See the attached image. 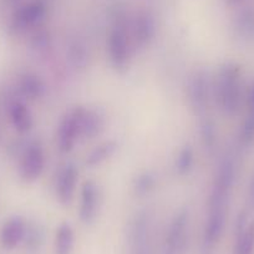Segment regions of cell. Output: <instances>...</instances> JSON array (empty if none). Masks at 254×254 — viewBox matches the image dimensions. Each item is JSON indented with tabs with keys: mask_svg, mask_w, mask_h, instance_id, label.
<instances>
[{
	"mask_svg": "<svg viewBox=\"0 0 254 254\" xmlns=\"http://www.w3.org/2000/svg\"><path fill=\"white\" fill-rule=\"evenodd\" d=\"M236 180V165L229 156L219 163L208 199V213L204 226V242L213 244L219 241L226 226L229 199Z\"/></svg>",
	"mask_w": 254,
	"mask_h": 254,
	"instance_id": "1",
	"label": "cell"
},
{
	"mask_svg": "<svg viewBox=\"0 0 254 254\" xmlns=\"http://www.w3.org/2000/svg\"><path fill=\"white\" fill-rule=\"evenodd\" d=\"M214 95L222 111L233 116L242 102V71L239 65L227 63L221 67L214 84Z\"/></svg>",
	"mask_w": 254,
	"mask_h": 254,
	"instance_id": "2",
	"label": "cell"
},
{
	"mask_svg": "<svg viewBox=\"0 0 254 254\" xmlns=\"http://www.w3.org/2000/svg\"><path fill=\"white\" fill-rule=\"evenodd\" d=\"M131 38L122 23H116L107 36V53L111 66L120 74L128 70L131 61Z\"/></svg>",
	"mask_w": 254,
	"mask_h": 254,
	"instance_id": "3",
	"label": "cell"
},
{
	"mask_svg": "<svg viewBox=\"0 0 254 254\" xmlns=\"http://www.w3.org/2000/svg\"><path fill=\"white\" fill-rule=\"evenodd\" d=\"M84 110V107H75L70 110L60 121L58 130V147L63 153L71 152L80 138V127Z\"/></svg>",
	"mask_w": 254,
	"mask_h": 254,
	"instance_id": "4",
	"label": "cell"
},
{
	"mask_svg": "<svg viewBox=\"0 0 254 254\" xmlns=\"http://www.w3.org/2000/svg\"><path fill=\"white\" fill-rule=\"evenodd\" d=\"M213 87L209 81L208 74L204 70H198L192 74L187 84V97L190 107L201 114L207 109L211 100Z\"/></svg>",
	"mask_w": 254,
	"mask_h": 254,
	"instance_id": "5",
	"label": "cell"
},
{
	"mask_svg": "<svg viewBox=\"0 0 254 254\" xmlns=\"http://www.w3.org/2000/svg\"><path fill=\"white\" fill-rule=\"evenodd\" d=\"M44 168H45V152L41 143L34 141L25 148L21 157L20 167H19L21 180L28 183L35 182L43 175Z\"/></svg>",
	"mask_w": 254,
	"mask_h": 254,
	"instance_id": "6",
	"label": "cell"
},
{
	"mask_svg": "<svg viewBox=\"0 0 254 254\" xmlns=\"http://www.w3.org/2000/svg\"><path fill=\"white\" fill-rule=\"evenodd\" d=\"M100 188L96 182L87 180L82 183L80 190L79 217L82 223L91 224L97 218L100 209Z\"/></svg>",
	"mask_w": 254,
	"mask_h": 254,
	"instance_id": "7",
	"label": "cell"
},
{
	"mask_svg": "<svg viewBox=\"0 0 254 254\" xmlns=\"http://www.w3.org/2000/svg\"><path fill=\"white\" fill-rule=\"evenodd\" d=\"M77 178H79V170L72 162L66 163L61 168L56 181V197L63 206H69L74 199Z\"/></svg>",
	"mask_w": 254,
	"mask_h": 254,
	"instance_id": "8",
	"label": "cell"
},
{
	"mask_svg": "<svg viewBox=\"0 0 254 254\" xmlns=\"http://www.w3.org/2000/svg\"><path fill=\"white\" fill-rule=\"evenodd\" d=\"M131 35L133 44L140 49H146L151 45L156 35V21L150 11H140L135 16Z\"/></svg>",
	"mask_w": 254,
	"mask_h": 254,
	"instance_id": "9",
	"label": "cell"
},
{
	"mask_svg": "<svg viewBox=\"0 0 254 254\" xmlns=\"http://www.w3.org/2000/svg\"><path fill=\"white\" fill-rule=\"evenodd\" d=\"M46 15V8L41 1H31L16 9L13 15V26L18 30L33 28L40 24Z\"/></svg>",
	"mask_w": 254,
	"mask_h": 254,
	"instance_id": "10",
	"label": "cell"
},
{
	"mask_svg": "<svg viewBox=\"0 0 254 254\" xmlns=\"http://www.w3.org/2000/svg\"><path fill=\"white\" fill-rule=\"evenodd\" d=\"M26 232L28 229H26L25 221L19 216L13 217L4 224L0 234V241L4 248L14 249L24 241Z\"/></svg>",
	"mask_w": 254,
	"mask_h": 254,
	"instance_id": "11",
	"label": "cell"
},
{
	"mask_svg": "<svg viewBox=\"0 0 254 254\" xmlns=\"http://www.w3.org/2000/svg\"><path fill=\"white\" fill-rule=\"evenodd\" d=\"M188 227V211L181 209L170 224L167 233V244L172 251H178L182 248L186 241V232Z\"/></svg>",
	"mask_w": 254,
	"mask_h": 254,
	"instance_id": "12",
	"label": "cell"
},
{
	"mask_svg": "<svg viewBox=\"0 0 254 254\" xmlns=\"http://www.w3.org/2000/svg\"><path fill=\"white\" fill-rule=\"evenodd\" d=\"M9 117L11 125L19 133H26L33 127V116L26 106L25 102L21 100H14L9 105Z\"/></svg>",
	"mask_w": 254,
	"mask_h": 254,
	"instance_id": "13",
	"label": "cell"
},
{
	"mask_svg": "<svg viewBox=\"0 0 254 254\" xmlns=\"http://www.w3.org/2000/svg\"><path fill=\"white\" fill-rule=\"evenodd\" d=\"M105 128V119L96 110L85 109L81 117L80 138L91 140L99 136Z\"/></svg>",
	"mask_w": 254,
	"mask_h": 254,
	"instance_id": "14",
	"label": "cell"
},
{
	"mask_svg": "<svg viewBox=\"0 0 254 254\" xmlns=\"http://www.w3.org/2000/svg\"><path fill=\"white\" fill-rule=\"evenodd\" d=\"M18 85L21 95L29 100L41 99L46 92V85L44 80L34 72H24L19 79Z\"/></svg>",
	"mask_w": 254,
	"mask_h": 254,
	"instance_id": "15",
	"label": "cell"
},
{
	"mask_svg": "<svg viewBox=\"0 0 254 254\" xmlns=\"http://www.w3.org/2000/svg\"><path fill=\"white\" fill-rule=\"evenodd\" d=\"M117 147H119L117 142L112 140L99 143L96 147H94L90 151L89 155L86 156L85 163L89 167H96V166L102 165V163L106 162L107 160H110L115 155Z\"/></svg>",
	"mask_w": 254,
	"mask_h": 254,
	"instance_id": "16",
	"label": "cell"
},
{
	"mask_svg": "<svg viewBox=\"0 0 254 254\" xmlns=\"http://www.w3.org/2000/svg\"><path fill=\"white\" fill-rule=\"evenodd\" d=\"M75 234L74 229L69 223H63L59 226L55 236V253L70 254L74 248Z\"/></svg>",
	"mask_w": 254,
	"mask_h": 254,
	"instance_id": "17",
	"label": "cell"
},
{
	"mask_svg": "<svg viewBox=\"0 0 254 254\" xmlns=\"http://www.w3.org/2000/svg\"><path fill=\"white\" fill-rule=\"evenodd\" d=\"M67 56L75 69H85L89 64V53L86 45L79 40L72 41L67 49Z\"/></svg>",
	"mask_w": 254,
	"mask_h": 254,
	"instance_id": "18",
	"label": "cell"
},
{
	"mask_svg": "<svg viewBox=\"0 0 254 254\" xmlns=\"http://www.w3.org/2000/svg\"><path fill=\"white\" fill-rule=\"evenodd\" d=\"M194 163V152L193 148L190 145L183 146L178 152L177 158H176L175 168L177 175L186 176L190 172V170L193 168Z\"/></svg>",
	"mask_w": 254,
	"mask_h": 254,
	"instance_id": "19",
	"label": "cell"
},
{
	"mask_svg": "<svg viewBox=\"0 0 254 254\" xmlns=\"http://www.w3.org/2000/svg\"><path fill=\"white\" fill-rule=\"evenodd\" d=\"M254 249V223L241 228L236 244V254H252Z\"/></svg>",
	"mask_w": 254,
	"mask_h": 254,
	"instance_id": "20",
	"label": "cell"
},
{
	"mask_svg": "<svg viewBox=\"0 0 254 254\" xmlns=\"http://www.w3.org/2000/svg\"><path fill=\"white\" fill-rule=\"evenodd\" d=\"M199 135H201V141L203 143V147L207 151L213 150L217 141V131L216 125L212 120L204 119L199 125Z\"/></svg>",
	"mask_w": 254,
	"mask_h": 254,
	"instance_id": "21",
	"label": "cell"
},
{
	"mask_svg": "<svg viewBox=\"0 0 254 254\" xmlns=\"http://www.w3.org/2000/svg\"><path fill=\"white\" fill-rule=\"evenodd\" d=\"M156 182V176L152 172H142L141 175H138L135 178V182H133V190L137 196H146L151 192V190L155 188Z\"/></svg>",
	"mask_w": 254,
	"mask_h": 254,
	"instance_id": "22",
	"label": "cell"
},
{
	"mask_svg": "<svg viewBox=\"0 0 254 254\" xmlns=\"http://www.w3.org/2000/svg\"><path fill=\"white\" fill-rule=\"evenodd\" d=\"M239 138H241V142L246 146L254 142V110H249L248 115L244 119L241 126Z\"/></svg>",
	"mask_w": 254,
	"mask_h": 254,
	"instance_id": "23",
	"label": "cell"
},
{
	"mask_svg": "<svg viewBox=\"0 0 254 254\" xmlns=\"http://www.w3.org/2000/svg\"><path fill=\"white\" fill-rule=\"evenodd\" d=\"M237 31L243 38H249L254 34V14L252 11H244L238 16L236 25Z\"/></svg>",
	"mask_w": 254,
	"mask_h": 254,
	"instance_id": "24",
	"label": "cell"
},
{
	"mask_svg": "<svg viewBox=\"0 0 254 254\" xmlns=\"http://www.w3.org/2000/svg\"><path fill=\"white\" fill-rule=\"evenodd\" d=\"M247 104H248L249 110H254V84L252 85L247 95Z\"/></svg>",
	"mask_w": 254,
	"mask_h": 254,
	"instance_id": "25",
	"label": "cell"
},
{
	"mask_svg": "<svg viewBox=\"0 0 254 254\" xmlns=\"http://www.w3.org/2000/svg\"><path fill=\"white\" fill-rule=\"evenodd\" d=\"M249 201H251V203L254 206V177L253 180L251 181V185H249Z\"/></svg>",
	"mask_w": 254,
	"mask_h": 254,
	"instance_id": "26",
	"label": "cell"
},
{
	"mask_svg": "<svg viewBox=\"0 0 254 254\" xmlns=\"http://www.w3.org/2000/svg\"><path fill=\"white\" fill-rule=\"evenodd\" d=\"M226 1L228 4H237V3H239L241 0H226Z\"/></svg>",
	"mask_w": 254,
	"mask_h": 254,
	"instance_id": "27",
	"label": "cell"
},
{
	"mask_svg": "<svg viewBox=\"0 0 254 254\" xmlns=\"http://www.w3.org/2000/svg\"><path fill=\"white\" fill-rule=\"evenodd\" d=\"M5 1L9 4H15V3H18L19 0H5Z\"/></svg>",
	"mask_w": 254,
	"mask_h": 254,
	"instance_id": "28",
	"label": "cell"
}]
</instances>
